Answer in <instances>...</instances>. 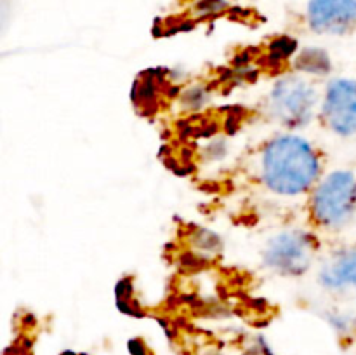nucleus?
I'll use <instances>...</instances> for the list:
<instances>
[{"mask_svg": "<svg viewBox=\"0 0 356 355\" xmlns=\"http://www.w3.org/2000/svg\"><path fill=\"white\" fill-rule=\"evenodd\" d=\"M316 103V93L299 79H285L271 93V108L285 125L308 124Z\"/></svg>", "mask_w": 356, "mask_h": 355, "instance_id": "3", "label": "nucleus"}, {"mask_svg": "<svg viewBox=\"0 0 356 355\" xmlns=\"http://www.w3.org/2000/svg\"><path fill=\"white\" fill-rule=\"evenodd\" d=\"M313 256V242L308 235L299 232L282 233L268 247L264 260L270 267L284 274L299 275L309 267Z\"/></svg>", "mask_w": 356, "mask_h": 355, "instance_id": "5", "label": "nucleus"}, {"mask_svg": "<svg viewBox=\"0 0 356 355\" xmlns=\"http://www.w3.org/2000/svg\"><path fill=\"white\" fill-rule=\"evenodd\" d=\"M263 176L277 194L298 195L308 190L318 176V159L302 138L282 136L264 152Z\"/></svg>", "mask_w": 356, "mask_h": 355, "instance_id": "1", "label": "nucleus"}, {"mask_svg": "<svg viewBox=\"0 0 356 355\" xmlns=\"http://www.w3.org/2000/svg\"><path fill=\"white\" fill-rule=\"evenodd\" d=\"M309 24L320 33H344L356 26V0H312Z\"/></svg>", "mask_w": 356, "mask_h": 355, "instance_id": "6", "label": "nucleus"}, {"mask_svg": "<svg viewBox=\"0 0 356 355\" xmlns=\"http://www.w3.org/2000/svg\"><path fill=\"white\" fill-rule=\"evenodd\" d=\"M356 209V178L348 171L329 174L313 197V214L327 226L350 221Z\"/></svg>", "mask_w": 356, "mask_h": 355, "instance_id": "2", "label": "nucleus"}, {"mask_svg": "<svg viewBox=\"0 0 356 355\" xmlns=\"http://www.w3.org/2000/svg\"><path fill=\"white\" fill-rule=\"evenodd\" d=\"M323 115L329 127L337 134H356V80L337 79L329 84Z\"/></svg>", "mask_w": 356, "mask_h": 355, "instance_id": "4", "label": "nucleus"}, {"mask_svg": "<svg viewBox=\"0 0 356 355\" xmlns=\"http://www.w3.org/2000/svg\"><path fill=\"white\" fill-rule=\"evenodd\" d=\"M322 282L327 287H344L356 284V246L337 253L322 271Z\"/></svg>", "mask_w": 356, "mask_h": 355, "instance_id": "7", "label": "nucleus"}]
</instances>
